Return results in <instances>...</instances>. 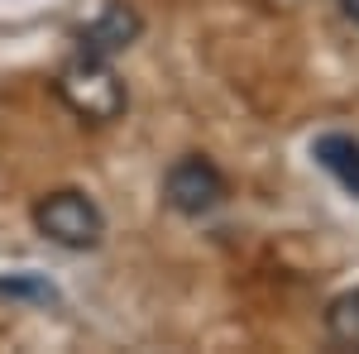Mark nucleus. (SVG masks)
<instances>
[{
    "instance_id": "obj_1",
    "label": "nucleus",
    "mask_w": 359,
    "mask_h": 354,
    "mask_svg": "<svg viewBox=\"0 0 359 354\" xmlns=\"http://www.w3.org/2000/svg\"><path fill=\"white\" fill-rule=\"evenodd\" d=\"M53 91H57V101L72 110L77 120H86V125H111V120H120L125 115V101H130L125 96V82L115 77L111 57L82 53V48L57 67Z\"/></svg>"
},
{
    "instance_id": "obj_2",
    "label": "nucleus",
    "mask_w": 359,
    "mask_h": 354,
    "mask_svg": "<svg viewBox=\"0 0 359 354\" xmlns=\"http://www.w3.org/2000/svg\"><path fill=\"white\" fill-rule=\"evenodd\" d=\"M34 225L57 249H96L106 235V216L86 191H48L34 201Z\"/></svg>"
},
{
    "instance_id": "obj_3",
    "label": "nucleus",
    "mask_w": 359,
    "mask_h": 354,
    "mask_svg": "<svg viewBox=\"0 0 359 354\" xmlns=\"http://www.w3.org/2000/svg\"><path fill=\"white\" fill-rule=\"evenodd\" d=\"M225 196H230V187H225L221 168L201 154L177 158L163 177V201L177 216H211L216 206H225Z\"/></svg>"
},
{
    "instance_id": "obj_4",
    "label": "nucleus",
    "mask_w": 359,
    "mask_h": 354,
    "mask_svg": "<svg viewBox=\"0 0 359 354\" xmlns=\"http://www.w3.org/2000/svg\"><path fill=\"white\" fill-rule=\"evenodd\" d=\"M139 34H144V15H139L130 0H111V5L77 34V48H82V53H96V57H115V53H125L130 43H139Z\"/></svg>"
},
{
    "instance_id": "obj_5",
    "label": "nucleus",
    "mask_w": 359,
    "mask_h": 354,
    "mask_svg": "<svg viewBox=\"0 0 359 354\" xmlns=\"http://www.w3.org/2000/svg\"><path fill=\"white\" fill-rule=\"evenodd\" d=\"M311 154H316V163L326 168L350 196H359V139H350V135H321L316 144H311Z\"/></svg>"
},
{
    "instance_id": "obj_6",
    "label": "nucleus",
    "mask_w": 359,
    "mask_h": 354,
    "mask_svg": "<svg viewBox=\"0 0 359 354\" xmlns=\"http://www.w3.org/2000/svg\"><path fill=\"white\" fill-rule=\"evenodd\" d=\"M326 335L340 350H359V287L355 292H340L326 306Z\"/></svg>"
},
{
    "instance_id": "obj_7",
    "label": "nucleus",
    "mask_w": 359,
    "mask_h": 354,
    "mask_svg": "<svg viewBox=\"0 0 359 354\" xmlns=\"http://www.w3.org/2000/svg\"><path fill=\"white\" fill-rule=\"evenodd\" d=\"M0 297L10 301H39V306H57V287L39 273H0Z\"/></svg>"
},
{
    "instance_id": "obj_8",
    "label": "nucleus",
    "mask_w": 359,
    "mask_h": 354,
    "mask_svg": "<svg viewBox=\"0 0 359 354\" xmlns=\"http://www.w3.org/2000/svg\"><path fill=\"white\" fill-rule=\"evenodd\" d=\"M340 10H345V20H355V25H359V0H340Z\"/></svg>"
}]
</instances>
